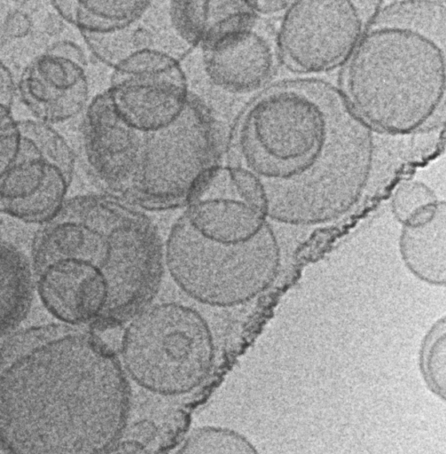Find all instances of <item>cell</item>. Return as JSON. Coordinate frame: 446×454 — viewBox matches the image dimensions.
Listing matches in <instances>:
<instances>
[{"instance_id":"cell-1","label":"cell","mask_w":446,"mask_h":454,"mask_svg":"<svg viewBox=\"0 0 446 454\" xmlns=\"http://www.w3.org/2000/svg\"><path fill=\"white\" fill-rule=\"evenodd\" d=\"M406 137L372 127L326 81L285 80L241 110L227 166L257 185L267 217L323 223L354 208L375 182L392 178L404 161Z\"/></svg>"},{"instance_id":"cell-2","label":"cell","mask_w":446,"mask_h":454,"mask_svg":"<svg viewBox=\"0 0 446 454\" xmlns=\"http://www.w3.org/2000/svg\"><path fill=\"white\" fill-rule=\"evenodd\" d=\"M0 438L9 454H106L121 438L131 391L96 330L49 323L2 338Z\"/></svg>"},{"instance_id":"cell-3","label":"cell","mask_w":446,"mask_h":454,"mask_svg":"<svg viewBox=\"0 0 446 454\" xmlns=\"http://www.w3.org/2000/svg\"><path fill=\"white\" fill-rule=\"evenodd\" d=\"M36 293L58 322L109 330L153 302L164 245L145 211L108 192L68 198L34 236Z\"/></svg>"},{"instance_id":"cell-4","label":"cell","mask_w":446,"mask_h":454,"mask_svg":"<svg viewBox=\"0 0 446 454\" xmlns=\"http://www.w3.org/2000/svg\"><path fill=\"white\" fill-rule=\"evenodd\" d=\"M340 90L377 130L409 137L446 123V2H382L343 64Z\"/></svg>"},{"instance_id":"cell-5","label":"cell","mask_w":446,"mask_h":454,"mask_svg":"<svg viewBox=\"0 0 446 454\" xmlns=\"http://www.w3.org/2000/svg\"><path fill=\"white\" fill-rule=\"evenodd\" d=\"M127 375L149 392L177 396L200 387L215 364L210 326L195 309L151 303L129 319L119 343Z\"/></svg>"},{"instance_id":"cell-6","label":"cell","mask_w":446,"mask_h":454,"mask_svg":"<svg viewBox=\"0 0 446 454\" xmlns=\"http://www.w3.org/2000/svg\"><path fill=\"white\" fill-rule=\"evenodd\" d=\"M164 254L171 278L187 296L221 308L246 303L263 293L281 262L269 223L252 239L230 244L205 237L183 215L170 228Z\"/></svg>"},{"instance_id":"cell-7","label":"cell","mask_w":446,"mask_h":454,"mask_svg":"<svg viewBox=\"0 0 446 454\" xmlns=\"http://www.w3.org/2000/svg\"><path fill=\"white\" fill-rule=\"evenodd\" d=\"M222 150L215 113L191 91L175 121L144 133L137 166L122 199L145 211L186 207L220 168Z\"/></svg>"},{"instance_id":"cell-8","label":"cell","mask_w":446,"mask_h":454,"mask_svg":"<svg viewBox=\"0 0 446 454\" xmlns=\"http://www.w3.org/2000/svg\"><path fill=\"white\" fill-rule=\"evenodd\" d=\"M382 2L295 1L277 30L280 60L293 72L330 71L350 57Z\"/></svg>"},{"instance_id":"cell-9","label":"cell","mask_w":446,"mask_h":454,"mask_svg":"<svg viewBox=\"0 0 446 454\" xmlns=\"http://www.w3.org/2000/svg\"><path fill=\"white\" fill-rule=\"evenodd\" d=\"M195 50L205 83L239 98H254L266 89L281 61L277 31L250 1L209 31Z\"/></svg>"},{"instance_id":"cell-10","label":"cell","mask_w":446,"mask_h":454,"mask_svg":"<svg viewBox=\"0 0 446 454\" xmlns=\"http://www.w3.org/2000/svg\"><path fill=\"white\" fill-rule=\"evenodd\" d=\"M88 60L72 39L53 43L20 71L17 92L35 119L50 124L70 121L86 109Z\"/></svg>"},{"instance_id":"cell-11","label":"cell","mask_w":446,"mask_h":454,"mask_svg":"<svg viewBox=\"0 0 446 454\" xmlns=\"http://www.w3.org/2000/svg\"><path fill=\"white\" fill-rule=\"evenodd\" d=\"M143 135L117 114L107 89L88 103L80 124L81 151L104 192L122 198L137 166Z\"/></svg>"},{"instance_id":"cell-12","label":"cell","mask_w":446,"mask_h":454,"mask_svg":"<svg viewBox=\"0 0 446 454\" xmlns=\"http://www.w3.org/2000/svg\"><path fill=\"white\" fill-rule=\"evenodd\" d=\"M183 215L200 233L222 243L246 241L268 223L254 183L228 166L219 168Z\"/></svg>"},{"instance_id":"cell-13","label":"cell","mask_w":446,"mask_h":454,"mask_svg":"<svg viewBox=\"0 0 446 454\" xmlns=\"http://www.w3.org/2000/svg\"><path fill=\"white\" fill-rule=\"evenodd\" d=\"M72 179L21 134L14 160L0 171L1 212L27 223L43 225L63 207Z\"/></svg>"},{"instance_id":"cell-14","label":"cell","mask_w":446,"mask_h":454,"mask_svg":"<svg viewBox=\"0 0 446 454\" xmlns=\"http://www.w3.org/2000/svg\"><path fill=\"white\" fill-rule=\"evenodd\" d=\"M107 90L117 114L143 133L175 121L185 109L191 92L182 65L160 72L112 75Z\"/></svg>"},{"instance_id":"cell-15","label":"cell","mask_w":446,"mask_h":454,"mask_svg":"<svg viewBox=\"0 0 446 454\" xmlns=\"http://www.w3.org/2000/svg\"><path fill=\"white\" fill-rule=\"evenodd\" d=\"M80 34L92 55L112 69L124 59L145 51H162L182 62L193 51L173 27L168 1L151 2L137 20L119 30Z\"/></svg>"},{"instance_id":"cell-16","label":"cell","mask_w":446,"mask_h":454,"mask_svg":"<svg viewBox=\"0 0 446 454\" xmlns=\"http://www.w3.org/2000/svg\"><path fill=\"white\" fill-rule=\"evenodd\" d=\"M402 261L419 281L446 287V200H437L403 225Z\"/></svg>"},{"instance_id":"cell-17","label":"cell","mask_w":446,"mask_h":454,"mask_svg":"<svg viewBox=\"0 0 446 454\" xmlns=\"http://www.w3.org/2000/svg\"><path fill=\"white\" fill-rule=\"evenodd\" d=\"M0 333L4 338L19 329L31 309L35 278L31 259L17 246L1 242Z\"/></svg>"},{"instance_id":"cell-18","label":"cell","mask_w":446,"mask_h":454,"mask_svg":"<svg viewBox=\"0 0 446 454\" xmlns=\"http://www.w3.org/2000/svg\"><path fill=\"white\" fill-rule=\"evenodd\" d=\"M53 8L80 33L107 34L137 20L151 1H51Z\"/></svg>"},{"instance_id":"cell-19","label":"cell","mask_w":446,"mask_h":454,"mask_svg":"<svg viewBox=\"0 0 446 454\" xmlns=\"http://www.w3.org/2000/svg\"><path fill=\"white\" fill-rule=\"evenodd\" d=\"M175 454H260L242 433L223 426L194 429Z\"/></svg>"},{"instance_id":"cell-20","label":"cell","mask_w":446,"mask_h":454,"mask_svg":"<svg viewBox=\"0 0 446 454\" xmlns=\"http://www.w3.org/2000/svg\"><path fill=\"white\" fill-rule=\"evenodd\" d=\"M23 136L30 138L43 155L68 176H74L76 158L65 137L50 123L37 119L17 121Z\"/></svg>"},{"instance_id":"cell-21","label":"cell","mask_w":446,"mask_h":454,"mask_svg":"<svg viewBox=\"0 0 446 454\" xmlns=\"http://www.w3.org/2000/svg\"><path fill=\"white\" fill-rule=\"evenodd\" d=\"M420 367L430 389L446 400V318L426 336L421 350Z\"/></svg>"},{"instance_id":"cell-22","label":"cell","mask_w":446,"mask_h":454,"mask_svg":"<svg viewBox=\"0 0 446 454\" xmlns=\"http://www.w3.org/2000/svg\"><path fill=\"white\" fill-rule=\"evenodd\" d=\"M437 200L436 194L426 184L418 180H405L394 190L390 206L395 219L404 225Z\"/></svg>"},{"instance_id":"cell-23","label":"cell","mask_w":446,"mask_h":454,"mask_svg":"<svg viewBox=\"0 0 446 454\" xmlns=\"http://www.w3.org/2000/svg\"><path fill=\"white\" fill-rule=\"evenodd\" d=\"M21 141V132L11 109L0 106V171L14 160Z\"/></svg>"},{"instance_id":"cell-24","label":"cell","mask_w":446,"mask_h":454,"mask_svg":"<svg viewBox=\"0 0 446 454\" xmlns=\"http://www.w3.org/2000/svg\"><path fill=\"white\" fill-rule=\"evenodd\" d=\"M17 83L12 70L4 62L0 66V106L11 109L13 105Z\"/></svg>"},{"instance_id":"cell-25","label":"cell","mask_w":446,"mask_h":454,"mask_svg":"<svg viewBox=\"0 0 446 454\" xmlns=\"http://www.w3.org/2000/svg\"><path fill=\"white\" fill-rule=\"evenodd\" d=\"M254 10L262 15L283 12L290 2L286 1H250Z\"/></svg>"},{"instance_id":"cell-26","label":"cell","mask_w":446,"mask_h":454,"mask_svg":"<svg viewBox=\"0 0 446 454\" xmlns=\"http://www.w3.org/2000/svg\"><path fill=\"white\" fill-rule=\"evenodd\" d=\"M115 454H148V452L138 443H127L120 447Z\"/></svg>"}]
</instances>
